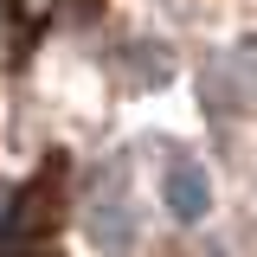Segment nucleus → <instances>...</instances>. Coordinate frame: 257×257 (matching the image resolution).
Instances as JSON below:
<instances>
[{"instance_id": "f257e3e1", "label": "nucleus", "mask_w": 257, "mask_h": 257, "mask_svg": "<svg viewBox=\"0 0 257 257\" xmlns=\"http://www.w3.org/2000/svg\"><path fill=\"white\" fill-rule=\"evenodd\" d=\"M161 199H167V212L180 225L206 219V206H212V180H206V167L193 155H174L167 167H161Z\"/></svg>"}, {"instance_id": "f03ea898", "label": "nucleus", "mask_w": 257, "mask_h": 257, "mask_svg": "<svg viewBox=\"0 0 257 257\" xmlns=\"http://www.w3.org/2000/svg\"><path fill=\"white\" fill-rule=\"evenodd\" d=\"M128 238H135V219L122 212V199H116V193L96 199L90 206V244L96 251H128Z\"/></svg>"}]
</instances>
